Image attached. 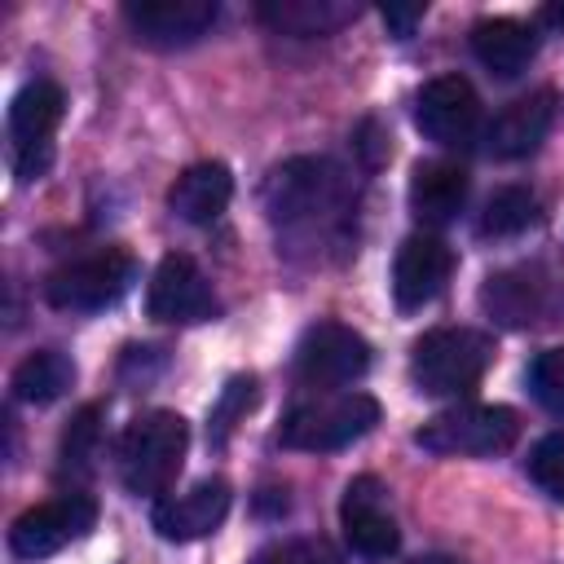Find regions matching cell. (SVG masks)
I'll list each match as a JSON object with an SVG mask.
<instances>
[{"label": "cell", "instance_id": "d6986e66", "mask_svg": "<svg viewBox=\"0 0 564 564\" xmlns=\"http://www.w3.org/2000/svg\"><path fill=\"white\" fill-rule=\"evenodd\" d=\"M234 198V172L216 159H203V163H189L172 189H167V207L185 220V225H212L220 220V212L229 207Z\"/></svg>", "mask_w": 564, "mask_h": 564}, {"label": "cell", "instance_id": "30bf717a", "mask_svg": "<svg viewBox=\"0 0 564 564\" xmlns=\"http://www.w3.org/2000/svg\"><path fill=\"white\" fill-rule=\"evenodd\" d=\"M145 313L154 322H172V326H198L212 322L220 313V300L212 291V282L203 278V269L194 264V256L185 251H167L145 286Z\"/></svg>", "mask_w": 564, "mask_h": 564}, {"label": "cell", "instance_id": "44dd1931", "mask_svg": "<svg viewBox=\"0 0 564 564\" xmlns=\"http://www.w3.org/2000/svg\"><path fill=\"white\" fill-rule=\"evenodd\" d=\"M480 304L494 322L502 326H529L542 313V282L529 269H507V273H489L480 286Z\"/></svg>", "mask_w": 564, "mask_h": 564}, {"label": "cell", "instance_id": "52a82bcc", "mask_svg": "<svg viewBox=\"0 0 564 564\" xmlns=\"http://www.w3.org/2000/svg\"><path fill=\"white\" fill-rule=\"evenodd\" d=\"M264 207L278 225H300L317 212L344 207V172L330 159H286L264 181Z\"/></svg>", "mask_w": 564, "mask_h": 564}, {"label": "cell", "instance_id": "277c9868", "mask_svg": "<svg viewBox=\"0 0 564 564\" xmlns=\"http://www.w3.org/2000/svg\"><path fill=\"white\" fill-rule=\"evenodd\" d=\"M516 436H520L516 410L463 401V405L432 414L414 432V445L436 458H494V454H507L516 445Z\"/></svg>", "mask_w": 564, "mask_h": 564}, {"label": "cell", "instance_id": "d4e9b609", "mask_svg": "<svg viewBox=\"0 0 564 564\" xmlns=\"http://www.w3.org/2000/svg\"><path fill=\"white\" fill-rule=\"evenodd\" d=\"M524 471H529V480H533L551 502H564V432H546V436L529 449Z\"/></svg>", "mask_w": 564, "mask_h": 564}, {"label": "cell", "instance_id": "7402d4cb", "mask_svg": "<svg viewBox=\"0 0 564 564\" xmlns=\"http://www.w3.org/2000/svg\"><path fill=\"white\" fill-rule=\"evenodd\" d=\"M13 397L18 401H31V405H48V401H57V397H66L70 392V383H75V361L66 357V352H57V348H35V352H26L18 366H13Z\"/></svg>", "mask_w": 564, "mask_h": 564}, {"label": "cell", "instance_id": "4fadbf2b", "mask_svg": "<svg viewBox=\"0 0 564 564\" xmlns=\"http://www.w3.org/2000/svg\"><path fill=\"white\" fill-rule=\"evenodd\" d=\"M220 18L216 0H128L123 22L150 48H185L198 44Z\"/></svg>", "mask_w": 564, "mask_h": 564}, {"label": "cell", "instance_id": "484cf974", "mask_svg": "<svg viewBox=\"0 0 564 564\" xmlns=\"http://www.w3.org/2000/svg\"><path fill=\"white\" fill-rule=\"evenodd\" d=\"M529 392L542 410H551L555 419H564V348H542L529 361Z\"/></svg>", "mask_w": 564, "mask_h": 564}, {"label": "cell", "instance_id": "7c38bea8", "mask_svg": "<svg viewBox=\"0 0 564 564\" xmlns=\"http://www.w3.org/2000/svg\"><path fill=\"white\" fill-rule=\"evenodd\" d=\"M339 529H344V542L352 546V555H361V560H388L397 551L401 529L388 511V489L379 485V476H352L344 485Z\"/></svg>", "mask_w": 564, "mask_h": 564}, {"label": "cell", "instance_id": "cb8c5ba5", "mask_svg": "<svg viewBox=\"0 0 564 564\" xmlns=\"http://www.w3.org/2000/svg\"><path fill=\"white\" fill-rule=\"evenodd\" d=\"M97 445H101V405H84L70 419V427L62 432V449H57L62 471L88 476L93 471V458H97Z\"/></svg>", "mask_w": 564, "mask_h": 564}, {"label": "cell", "instance_id": "f546056e", "mask_svg": "<svg viewBox=\"0 0 564 564\" xmlns=\"http://www.w3.org/2000/svg\"><path fill=\"white\" fill-rule=\"evenodd\" d=\"M542 22H551V26L564 31V4H546V9H542Z\"/></svg>", "mask_w": 564, "mask_h": 564}, {"label": "cell", "instance_id": "5b68a950", "mask_svg": "<svg viewBox=\"0 0 564 564\" xmlns=\"http://www.w3.org/2000/svg\"><path fill=\"white\" fill-rule=\"evenodd\" d=\"M137 282V260L119 247H101L93 256H79L44 278V300L62 313H97L123 300V291Z\"/></svg>", "mask_w": 564, "mask_h": 564}, {"label": "cell", "instance_id": "9c48e42d", "mask_svg": "<svg viewBox=\"0 0 564 564\" xmlns=\"http://www.w3.org/2000/svg\"><path fill=\"white\" fill-rule=\"evenodd\" d=\"M370 370V344L344 322H313L295 344V379L304 388H344Z\"/></svg>", "mask_w": 564, "mask_h": 564}, {"label": "cell", "instance_id": "ba28073f", "mask_svg": "<svg viewBox=\"0 0 564 564\" xmlns=\"http://www.w3.org/2000/svg\"><path fill=\"white\" fill-rule=\"evenodd\" d=\"M97 524V498L93 494H57L40 507H26L13 524H9V551L18 560H48L62 546L88 538V529Z\"/></svg>", "mask_w": 564, "mask_h": 564}, {"label": "cell", "instance_id": "4dcf8cb0", "mask_svg": "<svg viewBox=\"0 0 564 564\" xmlns=\"http://www.w3.org/2000/svg\"><path fill=\"white\" fill-rule=\"evenodd\" d=\"M410 564H463V560H454V555H419Z\"/></svg>", "mask_w": 564, "mask_h": 564}, {"label": "cell", "instance_id": "2e32d148", "mask_svg": "<svg viewBox=\"0 0 564 564\" xmlns=\"http://www.w3.org/2000/svg\"><path fill=\"white\" fill-rule=\"evenodd\" d=\"M551 123H555V93H551V88H538V93H529V97L507 101V106L489 119L485 145H489L494 159H529V154L546 141Z\"/></svg>", "mask_w": 564, "mask_h": 564}, {"label": "cell", "instance_id": "5bb4252c", "mask_svg": "<svg viewBox=\"0 0 564 564\" xmlns=\"http://www.w3.org/2000/svg\"><path fill=\"white\" fill-rule=\"evenodd\" d=\"M229 480L220 476H207L198 485H189L185 494H163L150 511V524L163 542H194V538H207L220 529V520L229 516Z\"/></svg>", "mask_w": 564, "mask_h": 564}, {"label": "cell", "instance_id": "8fae6325", "mask_svg": "<svg viewBox=\"0 0 564 564\" xmlns=\"http://www.w3.org/2000/svg\"><path fill=\"white\" fill-rule=\"evenodd\" d=\"M414 128L441 145L463 150L480 132V97L463 75H436L414 93Z\"/></svg>", "mask_w": 564, "mask_h": 564}, {"label": "cell", "instance_id": "603a6c76", "mask_svg": "<svg viewBox=\"0 0 564 564\" xmlns=\"http://www.w3.org/2000/svg\"><path fill=\"white\" fill-rule=\"evenodd\" d=\"M529 225H538V198L524 185H502L489 194L485 212H480V234L485 238H516Z\"/></svg>", "mask_w": 564, "mask_h": 564}, {"label": "cell", "instance_id": "4316f807", "mask_svg": "<svg viewBox=\"0 0 564 564\" xmlns=\"http://www.w3.org/2000/svg\"><path fill=\"white\" fill-rule=\"evenodd\" d=\"M256 405V375H234L229 383H225V392H220V401L212 405V419H207V436L220 445L229 432H234V423L247 414Z\"/></svg>", "mask_w": 564, "mask_h": 564}, {"label": "cell", "instance_id": "e0dca14e", "mask_svg": "<svg viewBox=\"0 0 564 564\" xmlns=\"http://www.w3.org/2000/svg\"><path fill=\"white\" fill-rule=\"evenodd\" d=\"M467 40H471L476 62L498 79L524 75L529 62L538 57V26L520 18H480Z\"/></svg>", "mask_w": 564, "mask_h": 564}, {"label": "cell", "instance_id": "ac0fdd59", "mask_svg": "<svg viewBox=\"0 0 564 564\" xmlns=\"http://www.w3.org/2000/svg\"><path fill=\"white\" fill-rule=\"evenodd\" d=\"M467 189H471V181H467V172L458 163L427 159V163H419L410 172V212H414L419 225L441 229V225H449L463 212Z\"/></svg>", "mask_w": 564, "mask_h": 564}, {"label": "cell", "instance_id": "ffe728a7", "mask_svg": "<svg viewBox=\"0 0 564 564\" xmlns=\"http://www.w3.org/2000/svg\"><path fill=\"white\" fill-rule=\"evenodd\" d=\"M256 18L264 26H273L278 35L322 40V35H335L339 26H348L357 18V4H348V0H260Z\"/></svg>", "mask_w": 564, "mask_h": 564}, {"label": "cell", "instance_id": "9a60e30c", "mask_svg": "<svg viewBox=\"0 0 564 564\" xmlns=\"http://www.w3.org/2000/svg\"><path fill=\"white\" fill-rule=\"evenodd\" d=\"M454 273V251L436 234H410L392 260V300L397 308L432 304Z\"/></svg>", "mask_w": 564, "mask_h": 564}, {"label": "cell", "instance_id": "3957f363", "mask_svg": "<svg viewBox=\"0 0 564 564\" xmlns=\"http://www.w3.org/2000/svg\"><path fill=\"white\" fill-rule=\"evenodd\" d=\"M375 423H379V401L370 392H317L282 414L278 445L300 454H330L375 432Z\"/></svg>", "mask_w": 564, "mask_h": 564}, {"label": "cell", "instance_id": "7a4b0ae2", "mask_svg": "<svg viewBox=\"0 0 564 564\" xmlns=\"http://www.w3.org/2000/svg\"><path fill=\"white\" fill-rule=\"evenodd\" d=\"M494 366V339L476 326H436L410 348V379L427 397H467Z\"/></svg>", "mask_w": 564, "mask_h": 564}, {"label": "cell", "instance_id": "f1b7e54d", "mask_svg": "<svg viewBox=\"0 0 564 564\" xmlns=\"http://www.w3.org/2000/svg\"><path fill=\"white\" fill-rule=\"evenodd\" d=\"M423 13H427V4H383V26L392 40H410L414 26L423 22Z\"/></svg>", "mask_w": 564, "mask_h": 564}, {"label": "cell", "instance_id": "8992f818", "mask_svg": "<svg viewBox=\"0 0 564 564\" xmlns=\"http://www.w3.org/2000/svg\"><path fill=\"white\" fill-rule=\"evenodd\" d=\"M66 115V93L53 79H31L9 101V145H13V172L22 185L40 181L53 163V132Z\"/></svg>", "mask_w": 564, "mask_h": 564}, {"label": "cell", "instance_id": "83f0119b", "mask_svg": "<svg viewBox=\"0 0 564 564\" xmlns=\"http://www.w3.org/2000/svg\"><path fill=\"white\" fill-rule=\"evenodd\" d=\"M247 564H344L326 538H282L260 546Z\"/></svg>", "mask_w": 564, "mask_h": 564}, {"label": "cell", "instance_id": "6da1fadb", "mask_svg": "<svg viewBox=\"0 0 564 564\" xmlns=\"http://www.w3.org/2000/svg\"><path fill=\"white\" fill-rule=\"evenodd\" d=\"M189 449V427L176 410H145L119 436V480L137 498H163V489L181 476Z\"/></svg>", "mask_w": 564, "mask_h": 564}]
</instances>
